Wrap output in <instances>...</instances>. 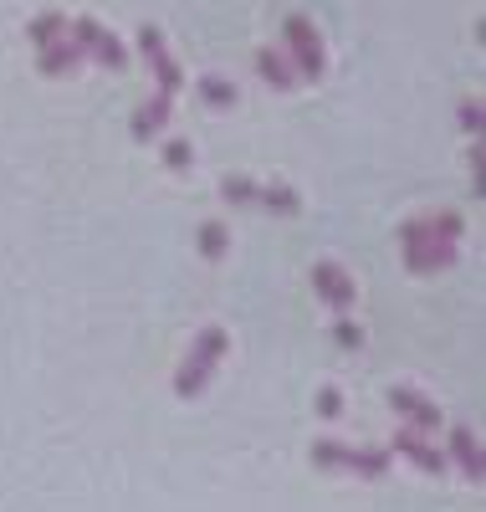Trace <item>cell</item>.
I'll use <instances>...</instances> for the list:
<instances>
[{"mask_svg": "<svg viewBox=\"0 0 486 512\" xmlns=\"http://www.w3.org/2000/svg\"><path fill=\"white\" fill-rule=\"evenodd\" d=\"M226 344H231L226 328H205V333H200V344H195L190 359H185V369H180V379H174V395H185V400L200 395L205 384H210V374H215V364L226 359Z\"/></svg>", "mask_w": 486, "mask_h": 512, "instance_id": "7a4b0ae2", "label": "cell"}, {"mask_svg": "<svg viewBox=\"0 0 486 512\" xmlns=\"http://www.w3.org/2000/svg\"><path fill=\"white\" fill-rule=\"evenodd\" d=\"M67 36L77 41V47H82V57H93V62H103L108 72H123L128 67V47H123V41L108 31V26H98L93 16H82V21H72L67 26Z\"/></svg>", "mask_w": 486, "mask_h": 512, "instance_id": "277c9868", "label": "cell"}, {"mask_svg": "<svg viewBox=\"0 0 486 512\" xmlns=\"http://www.w3.org/2000/svg\"><path fill=\"white\" fill-rule=\"evenodd\" d=\"M169 108H174V98H154V103H144L139 113H134V139H159L164 134V123H169Z\"/></svg>", "mask_w": 486, "mask_h": 512, "instance_id": "30bf717a", "label": "cell"}, {"mask_svg": "<svg viewBox=\"0 0 486 512\" xmlns=\"http://www.w3.org/2000/svg\"><path fill=\"white\" fill-rule=\"evenodd\" d=\"M26 36H31V47H36V52H41V47H52V41H62V36H67L62 11H41V16L26 26Z\"/></svg>", "mask_w": 486, "mask_h": 512, "instance_id": "4fadbf2b", "label": "cell"}, {"mask_svg": "<svg viewBox=\"0 0 486 512\" xmlns=\"http://www.w3.org/2000/svg\"><path fill=\"white\" fill-rule=\"evenodd\" d=\"M461 128H466V134H476V128H481V103H476V98L461 103Z\"/></svg>", "mask_w": 486, "mask_h": 512, "instance_id": "7402d4cb", "label": "cell"}, {"mask_svg": "<svg viewBox=\"0 0 486 512\" xmlns=\"http://www.w3.org/2000/svg\"><path fill=\"white\" fill-rule=\"evenodd\" d=\"M405 262L410 272H435L456 262V241H461V216H430V221H405Z\"/></svg>", "mask_w": 486, "mask_h": 512, "instance_id": "6da1fadb", "label": "cell"}, {"mask_svg": "<svg viewBox=\"0 0 486 512\" xmlns=\"http://www.w3.org/2000/svg\"><path fill=\"white\" fill-rule=\"evenodd\" d=\"M287 52H292V77H307V82H318L323 72H328V52H323V36H318V26L307 21V16H287Z\"/></svg>", "mask_w": 486, "mask_h": 512, "instance_id": "3957f363", "label": "cell"}, {"mask_svg": "<svg viewBox=\"0 0 486 512\" xmlns=\"http://www.w3.org/2000/svg\"><path fill=\"white\" fill-rule=\"evenodd\" d=\"M226 246H231V236H226V226H220V221H205V226H200V251L210 256V262H220V256H226Z\"/></svg>", "mask_w": 486, "mask_h": 512, "instance_id": "2e32d148", "label": "cell"}, {"mask_svg": "<svg viewBox=\"0 0 486 512\" xmlns=\"http://www.w3.org/2000/svg\"><path fill=\"white\" fill-rule=\"evenodd\" d=\"M389 410H400L415 431H435V425H440V405L425 400V395H415L410 384H394V390H389Z\"/></svg>", "mask_w": 486, "mask_h": 512, "instance_id": "52a82bcc", "label": "cell"}, {"mask_svg": "<svg viewBox=\"0 0 486 512\" xmlns=\"http://www.w3.org/2000/svg\"><path fill=\"white\" fill-rule=\"evenodd\" d=\"M139 52L149 57V67H154V77H159V93H164V98H174V93L185 88V72H180V62L169 57L159 26H144V31H139Z\"/></svg>", "mask_w": 486, "mask_h": 512, "instance_id": "8992f818", "label": "cell"}, {"mask_svg": "<svg viewBox=\"0 0 486 512\" xmlns=\"http://www.w3.org/2000/svg\"><path fill=\"white\" fill-rule=\"evenodd\" d=\"M256 205L277 210V216H297V210H302V200H297L292 185H261V190H256Z\"/></svg>", "mask_w": 486, "mask_h": 512, "instance_id": "5bb4252c", "label": "cell"}, {"mask_svg": "<svg viewBox=\"0 0 486 512\" xmlns=\"http://www.w3.org/2000/svg\"><path fill=\"white\" fill-rule=\"evenodd\" d=\"M87 57H82V47L72 36H62V41H52V47H41V57H36V67L47 72V77H67V72H77Z\"/></svg>", "mask_w": 486, "mask_h": 512, "instance_id": "9c48e42d", "label": "cell"}, {"mask_svg": "<svg viewBox=\"0 0 486 512\" xmlns=\"http://www.w3.org/2000/svg\"><path fill=\"white\" fill-rule=\"evenodd\" d=\"M451 456L461 461V472H466L471 482L481 477V441L466 431V425H456V436H451Z\"/></svg>", "mask_w": 486, "mask_h": 512, "instance_id": "7c38bea8", "label": "cell"}, {"mask_svg": "<svg viewBox=\"0 0 486 512\" xmlns=\"http://www.w3.org/2000/svg\"><path fill=\"white\" fill-rule=\"evenodd\" d=\"M200 98L210 108H231L236 103V88H231V82H220V77H200Z\"/></svg>", "mask_w": 486, "mask_h": 512, "instance_id": "ac0fdd59", "label": "cell"}, {"mask_svg": "<svg viewBox=\"0 0 486 512\" xmlns=\"http://www.w3.org/2000/svg\"><path fill=\"white\" fill-rule=\"evenodd\" d=\"M394 451H405L415 466H420V472H440V466H446V456H440V451H430L415 431H400V436H394Z\"/></svg>", "mask_w": 486, "mask_h": 512, "instance_id": "8fae6325", "label": "cell"}, {"mask_svg": "<svg viewBox=\"0 0 486 512\" xmlns=\"http://www.w3.org/2000/svg\"><path fill=\"white\" fill-rule=\"evenodd\" d=\"M333 338H338L343 349H359V344H364V328H359V323H338V328H333Z\"/></svg>", "mask_w": 486, "mask_h": 512, "instance_id": "44dd1931", "label": "cell"}, {"mask_svg": "<svg viewBox=\"0 0 486 512\" xmlns=\"http://www.w3.org/2000/svg\"><path fill=\"white\" fill-rule=\"evenodd\" d=\"M256 72H261V77H267V82H272V88H282V93H287V88H292V82H297L282 52H256Z\"/></svg>", "mask_w": 486, "mask_h": 512, "instance_id": "9a60e30c", "label": "cell"}, {"mask_svg": "<svg viewBox=\"0 0 486 512\" xmlns=\"http://www.w3.org/2000/svg\"><path fill=\"white\" fill-rule=\"evenodd\" d=\"M256 180H246V175H231V180H220V195H226L231 205H256Z\"/></svg>", "mask_w": 486, "mask_h": 512, "instance_id": "e0dca14e", "label": "cell"}, {"mask_svg": "<svg viewBox=\"0 0 486 512\" xmlns=\"http://www.w3.org/2000/svg\"><path fill=\"white\" fill-rule=\"evenodd\" d=\"M313 461L318 466H348V472H359V477H384L389 472V451H348L338 441H318L313 446Z\"/></svg>", "mask_w": 486, "mask_h": 512, "instance_id": "5b68a950", "label": "cell"}, {"mask_svg": "<svg viewBox=\"0 0 486 512\" xmlns=\"http://www.w3.org/2000/svg\"><path fill=\"white\" fill-rule=\"evenodd\" d=\"M164 164H169V169H190V164H195V149H190L185 139H169V144H164Z\"/></svg>", "mask_w": 486, "mask_h": 512, "instance_id": "d6986e66", "label": "cell"}, {"mask_svg": "<svg viewBox=\"0 0 486 512\" xmlns=\"http://www.w3.org/2000/svg\"><path fill=\"white\" fill-rule=\"evenodd\" d=\"M313 287H318V297H323L333 313H343L353 297H359V292H353V277H348L338 262H318V267H313Z\"/></svg>", "mask_w": 486, "mask_h": 512, "instance_id": "ba28073f", "label": "cell"}, {"mask_svg": "<svg viewBox=\"0 0 486 512\" xmlns=\"http://www.w3.org/2000/svg\"><path fill=\"white\" fill-rule=\"evenodd\" d=\"M318 415L323 420H338L343 415V395L338 390H318Z\"/></svg>", "mask_w": 486, "mask_h": 512, "instance_id": "ffe728a7", "label": "cell"}]
</instances>
